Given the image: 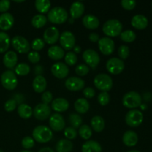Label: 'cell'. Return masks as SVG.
I'll return each mask as SVG.
<instances>
[{"label":"cell","instance_id":"6da1fadb","mask_svg":"<svg viewBox=\"0 0 152 152\" xmlns=\"http://www.w3.org/2000/svg\"><path fill=\"white\" fill-rule=\"evenodd\" d=\"M33 138L39 143H46L53 137V132L50 128L45 126H39L33 131Z\"/></svg>","mask_w":152,"mask_h":152},{"label":"cell","instance_id":"7a4b0ae2","mask_svg":"<svg viewBox=\"0 0 152 152\" xmlns=\"http://www.w3.org/2000/svg\"><path fill=\"white\" fill-rule=\"evenodd\" d=\"M68 14L65 9L62 7H54L48 13V19L50 22L60 25L65 22L68 19Z\"/></svg>","mask_w":152,"mask_h":152},{"label":"cell","instance_id":"3957f363","mask_svg":"<svg viewBox=\"0 0 152 152\" xmlns=\"http://www.w3.org/2000/svg\"><path fill=\"white\" fill-rule=\"evenodd\" d=\"M123 30V25L117 19H110L104 23L102 27L103 33L110 37H115L120 35Z\"/></svg>","mask_w":152,"mask_h":152},{"label":"cell","instance_id":"277c9868","mask_svg":"<svg viewBox=\"0 0 152 152\" xmlns=\"http://www.w3.org/2000/svg\"><path fill=\"white\" fill-rule=\"evenodd\" d=\"M123 104L125 107L134 109L140 106L142 104V97L136 91H129L123 97Z\"/></svg>","mask_w":152,"mask_h":152},{"label":"cell","instance_id":"5b68a950","mask_svg":"<svg viewBox=\"0 0 152 152\" xmlns=\"http://www.w3.org/2000/svg\"><path fill=\"white\" fill-rule=\"evenodd\" d=\"M95 87L102 91L108 92L113 86V80L110 76L105 74H99L94 80Z\"/></svg>","mask_w":152,"mask_h":152},{"label":"cell","instance_id":"8992f818","mask_svg":"<svg viewBox=\"0 0 152 152\" xmlns=\"http://www.w3.org/2000/svg\"><path fill=\"white\" fill-rule=\"evenodd\" d=\"M1 83L7 90H14L18 84L16 74L12 71H5L3 72L1 75Z\"/></svg>","mask_w":152,"mask_h":152},{"label":"cell","instance_id":"52a82bcc","mask_svg":"<svg viewBox=\"0 0 152 152\" xmlns=\"http://www.w3.org/2000/svg\"><path fill=\"white\" fill-rule=\"evenodd\" d=\"M143 120V114L137 109H132L126 114V123L131 127H137Z\"/></svg>","mask_w":152,"mask_h":152},{"label":"cell","instance_id":"ba28073f","mask_svg":"<svg viewBox=\"0 0 152 152\" xmlns=\"http://www.w3.org/2000/svg\"><path fill=\"white\" fill-rule=\"evenodd\" d=\"M11 44L13 48L19 53H28L31 49L28 41L22 36H16L13 37L11 40Z\"/></svg>","mask_w":152,"mask_h":152},{"label":"cell","instance_id":"9c48e42d","mask_svg":"<svg viewBox=\"0 0 152 152\" xmlns=\"http://www.w3.org/2000/svg\"><path fill=\"white\" fill-rule=\"evenodd\" d=\"M125 68V63L123 60L119 58L114 57L108 59L106 63V69L111 74L114 75L120 74Z\"/></svg>","mask_w":152,"mask_h":152},{"label":"cell","instance_id":"30bf717a","mask_svg":"<svg viewBox=\"0 0 152 152\" xmlns=\"http://www.w3.org/2000/svg\"><path fill=\"white\" fill-rule=\"evenodd\" d=\"M83 58L86 63L93 69H95L97 67L100 61V58L97 52L92 49L85 50L83 53Z\"/></svg>","mask_w":152,"mask_h":152},{"label":"cell","instance_id":"8fae6325","mask_svg":"<svg viewBox=\"0 0 152 152\" xmlns=\"http://www.w3.org/2000/svg\"><path fill=\"white\" fill-rule=\"evenodd\" d=\"M59 42L63 50H70L75 46V37L70 31H65L59 37Z\"/></svg>","mask_w":152,"mask_h":152},{"label":"cell","instance_id":"7c38bea8","mask_svg":"<svg viewBox=\"0 0 152 152\" xmlns=\"http://www.w3.org/2000/svg\"><path fill=\"white\" fill-rule=\"evenodd\" d=\"M51 109L48 105L45 103H39L34 108L33 114L38 120H45L50 115Z\"/></svg>","mask_w":152,"mask_h":152},{"label":"cell","instance_id":"4fadbf2b","mask_svg":"<svg viewBox=\"0 0 152 152\" xmlns=\"http://www.w3.org/2000/svg\"><path fill=\"white\" fill-rule=\"evenodd\" d=\"M98 47L102 54L108 56L114 52L115 45L114 41L109 37H103L98 41Z\"/></svg>","mask_w":152,"mask_h":152},{"label":"cell","instance_id":"5bb4252c","mask_svg":"<svg viewBox=\"0 0 152 152\" xmlns=\"http://www.w3.org/2000/svg\"><path fill=\"white\" fill-rule=\"evenodd\" d=\"M51 73L55 77L58 79L65 78L68 75L69 68L66 64L58 62L53 64L51 67Z\"/></svg>","mask_w":152,"mask_h":152},{"label":"cell","instance_id":"9a60e30c","mask_svg":"<svg viewBox=\"0 0 152 152\" xmlns=\"http://www.w3.org/2000/svg\"><path fill=\"white\" fill-rule=\"evenodd\" d=\"M49 125L50 129L55 132H61L65 126L63 117L58 113H55L50 116L49 118Z\"/></svg>","mask_w":152,"mask_h":152},{"label":"cell","instance_id":"2e32d148","mask_svg":"<svg viewBox=\"0 0 152 152\" xmlns=\"http://www.w3.org/2000/svg\"><path fill=\"white\" fill-rule=\"evenodd\" d=\"M65 86L68 90L71 91H79L84 88L85 81L79 77H72L67 79Z\"/></svg>","mask_w":152,"mask_h":152},{"label":"cell","instance_id":"e0dca14e","mask_svg":"<svg viewBox=\"0 0 152 152\" xmlns=\"http://www.w3.org/2000/svg\"><path fill=\"white\" fill-rule=\"evenodd\" d=\"M59 32L56 27H50L45 31L43 34L44 42L47 44H55L59 39Z\"/></svg>","mask_w":152,"mask_h":152},{"label":"cell","instance_id":"ac0fdd59","mask_svg":"<svg viewBox=\"0 0 152 152\" xmlns=\"http://www.w3.org/2000/svg\"><path fill=\"white\" fill-rule=\"evenodd\" d=\"M14 19L10 13H4L0 15V29L2 31H8L13 27Z\"/></svg>","mask_w":152,"mask_h":152},{"label":"cell","instance_id":"d6986e66","mask_svg":"<svg viewBox=\"0 0 152 152\" xmlns=\"http://www.w3.org/2000/svg\"><path fill=\"white\" fill-rule=\"evenodd\" d=\"M148 19L142 14L135 15L132 19V25L137 30L145 29L148 26Z\"/></svg>","mask_w":152,"mask_h":152},{"label":"cell","instance_id":"ffe728a7","mask_svg":"<svg viewBox=\"0 0 152 152\" xmlns=\"http://www.w3.org/2000/svg\"><path fill=\"white\" fill-rule=\"evenodd\" d=\"M52 109L56 112H64L69 107V102L66 99L64 98H56L52 101Z\"/></svg>","mask_w":152,"mask_h":152},{"label":"cell","instance_id":"44dd1931","mask_svg":"<svg viewBox=\"0 0 152 152\" xmlns=\"http://www.w3.org/2000/svg\"><path fill=\"white\" fill-rule=\"evenodd\" d=\"M123 142L128 147L134 146L138 142L137 134L136 132H133V131H127L123 134Z\"/></svg>","mask_w":152,"mask_h":152},{"label":"cell","instance_id":"7402d4cb","mask_svg":"<svg viewBox=\"0 0 152 152\" xmlns=\"http://www.w3.org/2000/svg\"><path fill=\"white\" fill-rule=\"evenodd\" d=\"M85 6L81 1H74L70 8V14L72 19H79L84 13Z\"/></svg>","mask_w":152,"mask_h":152},{"label":"cell","instance_id":"603a6c76","mask_svg":"<svg viewBox=\"0 0 152 152\" xmlns=\"http://www.w3.org/2000/svg\"><path fill=\"white\" fill-rule=\"evenodd\" d=\"M18 56L14 51L7 52L3 57V63L4 66L7 68H13L17 64Z\"/></svg>","mask_w":152,"mask_h":152},{"label":"cell","instance_id":"cb8c5ba5","mask_svg":"<svg viewBox=\"0 0 152 152\" xmlns=\"http://www.w3.org/2000/svg\"><path fill=\"white\" fill-rule=\"evenodd\" d=\"M83 25L88 29L94 30L99 27V20L96 16L88 14L84 16V18L83 19Z\"/></svg>","mask_w":152,"mask_h":152},{"label":"cell","instance_id":"d4e9b609","mask_svg":"<svg viewBox=\"0 0 152 152\" xmlns=\"http://www.w3.org/2000/svg\"><path fill=\"white\" fill-rule=\"evenodd\" d=\"M47 88V81L42 76H37L33 81V88L37 93L45 91Z\"/></svg>","mask_w":152,"mask_h":152},{"label":"cell","instance_id":"484cf974","mask_svg":"<svg viewBox=\"0 0 152 152\" xmlns=\"http://www.w3.org/2000/svg\"><path fill=\"white\" fill-rule=\"evenodd\" d=\"M48 55L53 60H59L65 56V51L59 46H52L48 50Z\"/></svg>","mask_w":152,"mask_h":152},{"label":"cell","instance_id":"4316f807","mask_svg":"<svg viewBox=\"0 0 152 152\" xmlns=\"http://www.w3.org/2000/svg\"><path fill=\"white\" fill-rule=\"evenodd\" d=\"M82 152H102V147L96 141L89 140L83 145Z\"/></svg>","mask_w":152,"mask_h":152},{"label":"cell","instance_id":"83f0119b","mask_svg":"<svg viewBox=\"0 0 152 152\" xmlns=\"http://www.w3.org/2000/svg\"><path fill=\"white\" fill-rule=\"evenodd\" d=\"M73 149V144L69 140L62 139L57 142L56 150L57 152H71Z\"/></svg>","mask_w":152,"mask_h":152},{"label":"cell","instance_id":"f1b7e54d","mask_svg":"<svg viewBox=\"0 0 152 152\" xmlns=\"http://www.w3.org/2000/svg\"><path fill=\"white\" fill-rule=\"evenodd\" d=\"M90 108L89 102L84 98H80L74 103V108L80 114H86Z\"/></svg>","mask_w":152,"mask_h":152},{"label":"cell","instance_id":"f546056e","mask_svg":"<svg viewBox=\"0 0 152 152\" xmlns=\"http://www.w3.org/2000/svg\"><path fill=\"white\" fill-rule=\"evenodd\" d=\"M91 125L94 131L96 132H101L105 128V121L100 116H95L91 120Z\"/></svg>","mask_w":152,"mask_h":152},{"label":"cell","instance_id":"4dcf8cb0","mask_svg":"<svg viewBox=\"0 0 152 152\" xmlns=\"http://www.w3.org/2000/svg\"><path fill=\"white\" fill-rule=\"evenodd\" d=\"M17 111L19 117H22V119L30 118L33 114V110L31 107L25 103H22L19 105Z\"/></svg>","mask_w":152,"mask_h":152},{"label":"cell","instance_id":"1f68e13d","mask_svg":"<svg viewBox=\"0 0 152 152\" xmlns=\"http://www.w3.org/2000/svg\"><path fill=\"white\" fill-rule=\"evenodd\" d=\"M10 45V39L5 32H0V53L7 51Z\"/></svg>","mask_w":152,"mask_h":152},{"label":"cell","instance_id":"d6a6232c","mask_svg":"<svg viewBox=\"0 0 152 152\" xmlns=\"http://www.w3.org/2000/svg\"><path fill=\"white\" fill-rule=\"evenodd\" d=\"M35 7L39 13H48L50 8V1L49 0H37L35 1Z\"/></svg>","mask_w":152,"mask_h":152},{"label":"cell","instance_id":"836d02e7","mask_svg":"<svg viewBox=\"0 0 152 152\" xmlns=\"http://www.w3.org/2000/svg\"><path fill=\"white\" fill-rule=\"evenodd\" d=\"M47 18L42 14H37L32 18L31 24L36 28H41L46 25Z\"/></svg>","mask_w":152,"mask_h":152},{"label":"cell","instance_id":"e575fe53","mask_svg":"<svg viewBox=\"0 0 152 152\" xmlns=\"http://www.w3.org/2000/svg\"><path fill=\"white\" fill-rule=\"evenodd\" d=\"M120 38L125 42H132L136 39V34L132 30H126L120 34Z\"/></svg>","mask_w":152,"mask_h":152},{"label":"cell","instance_id":"d590c367","mask_svg":"<svg viewBox=\"0 0 152 152\" xmlns=\"http://www.w3.org/2000/svg\"><path fill=\"white\" fill-rule=\"evenodd\" d=\"M79 134L83 139L88 140L92 135V130L88 125H83L79 129Z\"/></svg>","mask_w":152,"mask_h":152},{"label":"cell","instance_id":"8d00e7d4","mask_svg":"<svg viewBox=\"0 0 152 152\" xmlns=\"http://www.w3.org/2000/svg\"><path fill=\"white\" fill-rule=\"evenodd\" d=\"M31 71V68L27 63H19L15 68V72L19 76L28 75Z\"/></svg>","mask_w":152,"mask_h":152},{"label":"cell","instance_id":"74e56055","mask_svg":"<svg viewBox=\"0 0 152 152\" xmlns=\"http://www.w3.org/2000/svg\"><path fill=\"white\" fill-rule=\"evenodd\" d=\"M69 123L71 125V127L76 129L80 127L82 123H83V120L79 114H71L69 116Z\"/></svg>","mask_w":152,"mask_h":152},{"label":"cell","instance_id":"f35d334b","mask_svg":"<svg viewBox=\"0 0 152 152\" xmlns=\"http://www.w3.org/2000/svg\"><path fill=\"white\" fill-rule=\"evenodd\" d=\"M65 62L66 65L73 66L75 65L77 62V56L74 52H68L65 56Z\"/></svg>","mask_w":152,"mask_h":152},{"label":"cell","instance_id":"ab89813d","mask_svg":"<svg viewBox=\"0 0 152 152\" xmlns=\"http://www.w3.org/2000/svg\"><path fill=\"white\" fill-rule=\"evenodd\" d=\"M34 140L31 137H25L22 140V145L25 150H29L34 146Z\"/></svg>","mask_w":152,"mask_h":152},{"label":"cell","instance_id":"60d3db41","mask_svg":"<svg viewBox=\"0 0 152 152\" xmlns=\"http://www.w3.org/2000/svg\"><path fill=\"white\" fill-rule=\"evenodd\" d=\"M75 72L77 75L83 77V76H86L88 74L89 72V68L87 65L85 64H81L76 67Z\"/></svg>","mask_w":152,"mask_h":152},{"label":"cell","instance_id":"b9f144b4","mask_svg":"<svg viewBox=\"0 0 152 152\" xmlns=\"http://www.w3.org/2000/svg\"><path fill=\"white\" fill-rule=\"evenodd\" d=\"M97 99L101 105H106L110 101V96L108 92L102 91L98 95Z\"/></svg>","mask_w":152,"mask_h":152},{"label":"cell","instance_id":"7bdbcfd3","mask_svg":"<svg viewBox=\"0 0 152 152\" xmlns=\"http://www.w3.org/2000/svg\"><path fill=\"white\" fill-rule=\"evenodd\" d=\"M64 134L65 137L67 138V140H74L77 137V132L75 129L73 127H68L64 131Z\"/></svg>","mask_w":152,"mask_h":152},{"label":"cell","instance_id":"ee69618b","mask_svg":"<svg viewBox=\"0 0 152 152\" xmlns=\"http://www.w3.org/2000/svg\"><path fill=\"white\" fill-rule=\"evenodd\" d=\"M45 42L42 39L37 38L35 39L34 41L32 42V48L34 49L35 51H38V50H42L43 48L45 47Z\"/></svg>","mask_w":152,"mask_h":152},{"label":"cell","instance_id":"f6af8a7d","mask_svg":"<svg viewBox=\"0 0 152 152\" xmlns=\"http://www.w3.org/2000/svg\"><path fill=\"white\" fill-rule=\"evenodd\" d=\"M129 48L127 45H121L118 49V55L122 59H126L129 56Z\"/></svg>","mask_w":152,"mask_h":152},{"label":"cell","instance_id":"bcb514c9","mask_svg":"<svg viewBox=\"0 0 152 152\" xmlns=\"http://www.w3.org/2000/svg\"><path fill=\"white\" fill-rule=\"evenodd\" d=\"M16 102L14 99H8L7 101H6V102L4 103V110L7 112H11V111H14L16 108Z\"/></svg>","mask_w":152,"mask_h":152},{"label":"cell","instance_id":"7dc6e473","mask_svg":"<svg viewBox=\"0 0 152 152\" xmlns=\"http://www.w3.org/2000/svg\"><path fill=\"white\" fill-rule=\"evenodd\" d=\"M137 2L134 0H123L121 1V5L124 9L127 10H133L136 6Z\"/></svg>","mask_w":152,"mask_h":152},{"label":"cell","instance_id":"c3c4849f","mask_svg":"<svg viewBox=\"0 0 152 152\" xmlns=\"http://www.w3.org/2000/svg\"><path fill=\"white\" fill-rule=\"evenodd\" d=\"M40 56L39 53L37 51H31L28 53V59L31 63H37L40 61Z\"/></svg>","mask_w":152,"mask_h":152},{"label":"cell","instance_id":"681fc988","mask_svg":"<svg viewBox=\"0 0 152 152\" xmlns=\"http://www.w3.org/2000/svg\"><path fill=\"white\" fill-rule=\"evenodd\" d=\"M42 100L43 103L48 105L53 100V94L50 91H45L42 95Z\"/></svg>","mask_w":152,"mask_h":152},{"label":"cell","instance_id":"f907efd6","mask_svg":"<svg viewBox=\"0 0 152 152\" xmlns=\"http://www.w3.org/2000/svg\"><path fill=\"white\" fill-rule=\"evenodd\" d=\"M10 7V2L8 0H1L0 1V12L2 13H6Z\"/></svg>","mask_w":152,"mask_h":152},{"label":"cell","instance_id":"816d5d0a","mask_svg":"<svg viewBox=\"0 0 152 152\" xmlns=\"http://www.w3.org/2000/svg\"><path fill=\"white\" fill-rule=\"evenodd\" d=\"M83 95L85 97L88 98V99H91V98L94 97L95 95V91L92 88L88 87L83 90Z\"/></svg>","mask_w":152,"mask_h":152},{"label":"cell","instance_id":"f5cc1de1","mask_svg":"<svg viewBox=\"0 0 152 152\" xmlns=\"http://www.w3.org/2000/svg\"><path fill=\"white\" fill-rule=\"evenodd\" d=\"M89 39L92 42H96L99 40V34H96V33H91V34L89 35Z\"/></svg>","mask_w":152,"mask_h":152},{"label":"cell","instance_id":"db71d44e","mask_svg":"<svg viewBox=\"0 0 152 152\" xmlns=\"http://www.w3.org/2000/svg\"><path fill=\"white\" fill-rule=\"evenodd\" d=\"M13 99H14V100L16 101V104L17 103L22 104V102H23L24 99H25V98H24L23 95L22 94H15L14 98H13Z\"/></svg>","mask_w":152,"mask_h":152},{"label":"cell","instance_id":"11a10c76","mask_svg":"<svg viewBox=\"0 0 152 152\" xmlns=\"http://www.w3.org/2000/svg\"><path fill=\"white\" fill-rule=\"evenodd\" d=\"M43 73V68L41 65H37L34 68V74L37 76H42V74Z\"/></svg>","mask_w":152,"mask_h":152},{"label":"cell","instance_id":"9f6ffc18","mask_svg":"<svg viewBox=\"0 0 152 152\" xmlns=\"http://www.w3.org/2000/svg\"><path fill=\"white\" fill-rule=\"evenodd\" d=\"M38 152H54V151L49 147H45V148H41Z\"/></svg>","mask_w":152,"mask_h":152},{"label":"cell","instance_id":"6f0895ef","mask_svg":"<svg viewBox=\"0 0 152 152\" xmlns=\"http://www.w3.org/2000/svg\"><path fill=\"white\" fill-rule=\"evenodd\" d=\"M74 53H80L81 52V48L79 45H75L74 48Z\"/></svg>","mask_w":152,"mask_h":152},{"label":"cell","instance_id":"680465c9","mask_svg":"<svg viewBox=\"0 0 152 152\" xmlns=\"http://www.w3.org/2000/svg\"><path fill=\"white\" fill-rule=\"evenodd\" d=\"M141 108H142V109H145V108H146V105H142V104H141Z\"/></svg>","mask_w":152,"mask_h":152},{"label":"cell","instance_id":"91938a15","mask_svg":"<svg viewBox=\"0 0 152 152\" xmlns=\"http://www.w3.org/2000/svg\"><path fill=\"white\" fill-rule=\"evenodd\" d=\"M128 152H140V151H138V150H131V151H129Z\"/></svg>","mask_w":152,"mask_h":152},{"label":"cell","instance_id":"94428289","mask_svg":"<svg viewBox=\"0 0 152 152\" xmlns=\"http://www.w3.org/2000/svg\"><path fill=\"white\" fill-rule=\"evenodd\" d=\"M20 152H32V151H29V150H24V151H20Z\"/></svg>","mask_w":152,"mask_h":152},{"label":"cell","instance_id":"6125c7cd","mask_svg":"<svg viewBox=\"0 0 152 152\" xmlns=\"http://www.w3.org/2000/svg\"><path fill=\"white\" fill-rule=\"evenodd\" d=\"M24 1H15V2H22Z\"/></svg>","mask_w":152,"mask_h":152},{"label":"cell","instance_id":"be15d7a7","mask_svg":"<svg viewBox=\"0 0 152 152\" xmlns=\"http://www.w3.org/2000/svg\"><path fill=\"white\" fill-rule=\"evenodd\" d=\"M0 152H4V151H1V150L0 149Z\"/></svg>","mask_w":152,"mask_h":152}]
</instances>
